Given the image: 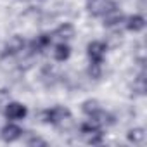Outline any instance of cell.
<instances>
[{"label": "cell", "instance_id": "obj_1", "mask_svg": "<svg viewBox=\"0 0 147 147\" xmlns=\"http://www.w3.org/2000/svg\"><path fill=\"white\" fill-rule=\"evenodd\" d=\"M40 121L45 123V125H50L54 128H59V130H66L67 125H75L73 123V113L67 106H62V104H57V106H52L49 109H43L40 113Z\"/></svg>", "mask_w": 147, "mask_h": 147}, {"label": "cell", "instance_id": "obj_2", "mask_svg": "<svg viewBox=\"0 0 147 147\" xmlns=\"http://www.w3.org/2000/svg\"><path fill=\"white\" fill-rule=\"evenodd\" d=\"M28 114H30L28 106L24 102H21V100H12L11 99L2 107V116H4L5 121H18V123H21V121H24L28 118Z\"/></svg>", "mask_w": 147, "mask_h": 147}, {"label": "cell", "instance_id": "obj_3", "mask_svg": "<svg viewBox=\"0 0 147 147\" xmlns=\"http://www.w3.org/2000/svg\"><path fill=\"white\" fill-rule=\"evenodd\" d=\"M107 50H109V45L104 40H90L85 47V54H87L88 62H95V64H104Z\"/></svg>", "mask_w": 147, "mask_h": 147}, {"label": "cell", "instance_id": "obj_4", "mask_svg": "<svg viewBox=\"0 0 147 147\" xmlns=\"http://www.w3.org/2000/svg\"><path fill=\"white\" fill-rule=\"evenodd\" d=\"M24 133H26L24 128L18 121H5L0 126V140L5 144H14V142L23 140Z\"/></svg>", "mask_w": 147, "mask_h": 147}, {"label": "cell", "instance_id": "obj_5", "mask_svg": "<svg viewBox=\"0 0 147 147\" xmlns=\"http://www.w3.org/2000/svg\"><path fill=\"white\" fill-rule=\"evenodd\" d=\"M116 7L118 4L114 0H90V2H87V12L95 19H100L102 16H106L109 11Z\"/></svg>", "mask_w": 147, "mask_h": 147}, {"label": "cell", "instance_id": "obj_6", "mask_svg": "<svg viewBox=\"0 0 147 147\" xmlns=\"http://www.w3.org/2000/svg\"><path fill=\"white\" fill-rule=\"evenodd\" d=\"M26 49H28L26 38H24L23 35H12V36L5 42L2 55H4V57H16V55H19V54H23Z\"/></svg>", "mask_w": 147, "mask_h": 147}, {"label": "cell", "instance_id": "obj_7", "mask_svg": "<svg viewBox=\"0 0 147 147\" xmlns=\"http://www.w3.org/2000/svg\"><path fill=\"white\" fill-rule=\"evenodd\" d=\"M54 42L55 40H54L52 33L50 31H43V33L36 35L31 42H28V49H30L31 54H43V52L50 50V47H52Z\"/></svg>", "mask_w": 147, "mask_h": 147}, {"label": "cell", "instance_id": "obj_8", "mask_svg": "<svg viewBox=\"0 0 147 147\" xmlns=\"http://www.w3.org/2000/svg\"><path fill=\"white\" fill-rule=\"evenodd\" d=\"M125 18H126V14H125L123 11H119V7H116V9L109 11L106 16L100 18L102 28H106V30H109V31L119 30V28L123 26V23H125Z\"/></svg>", "mask_w": 147, "mask_h": 147}, {"label": "cell", "instance_id": "obj_9", "mask_svg": "<svg viewBox=\"0 0 147 147\" xmlns=\"http://www.w3.org/2000/svg\"><path fill=\"white\" fill-rule=\"evenodd\" d=\"M145 26H147V19H145L144 14H138V12H135V14H126L125 23H123L125 31L133 33V35L142 33V31L145 30Z\"/></svg>", "mask_w": 147, "mask_h": 147}, {"label": "cell", "instance_id": "obj_10", "mask_svg": "<svg viewBox=\"0 0 147 147\" xmlns=\"http://www.w3.org/2000/svg\"><path fill=\"white\" fill-rule=\"evenodd\" d=\"M71 54H73V47H71L69 42L55 40L50 47V55H52L54 62H66V61H69Z\"/></svg>", "mask_w": 147, "mask_h": 147}, {"label": "cell", "instance_id": "obj_11", "mask_svg": "<svg viewBox=\"0 0 147 147\" xmlns=\"http://www.w3.org/2000/svg\"><path fill=\"white\" fill-rule=\"evenodd\" d=\"M54 40H59V42H71V40H75L76 36V28L73 23L69 21H64L61 24H57L54 28V31H50Z\"/></svg>", "mask_w": 147, "mask_h": 147}, {"label": "cell", "instance_id": "obj_12", "mask_svg": "<svg viewBox=\"0 0 147 147\" xmlns=\"http://www.w3.org/2000/svg\"><path fill=\"white\" fill-rule=\"evenodd\" d=\"M126 142L131 144V145H144L145 144V138H147V131L144 126H133V128H128L126 130Z\"/></svg>", "mask_w": 147, "mask_h": 147}, {"label": "cell", "instance_id": "obj_13", "mask_svg": "<svg viewBox=\"0 0 147 147\" xmlns=\"http://www.w3.org/2000/svg\"><path fill=\"white\" fill-rule=\"evenodd\" d=\"M100 107H102V104H100V100L95 99V97H88V99L82 100V104H80V111H82V114H83L85 118L95 114Z\"/></svg>", "mask_w": 147, "mask_h": 147}, {"label": "cell", "instance_id": "obj_14", "mask_svg": "<svg viewBox=\"0 0 147 147\" xmlns=\"http://www.w3.org/2000/svg\"><path fill=\"white\" fill-rule=\"evenodd\" d=\"M23 142L28 147H47L49 145V142L42 135H38V133H24Z\"/></svg>", "mask_w": 147, "mask_h": 147}, {"label": "cell", "instance_id": "obj_15", "mask_svg": "<svg viewBox=\"0 0 147 147\" xmlns=\"http://www.w3.org/2000/svg\"><path fill=\"white\" fill-rule=\"evenodd\" d=\"M83 142L88 144V145H100L104 144V130H95V131H90L87 135H82Z\"/></svg>", "mask_w": 147, "mask_h": 147}, {"label": "cell", "instance_id": "obj_16", "mask_svg": "<svg viewBox=\"0 0 147 147\" xmlns=\"http://www.w3.org/2000/svg\"><path fill=\"white\" fill-rule=\"evenodd\" d=\"M104 64H95V62H88V67H87V75L90 80L94 82H99L104 75Z\"/></svg>", "mask_w": 147, "mask_h": 147}, {"label": "cell", "instance_id": "obj_17", "mask_svg": "<svg viewBox=\"0 0 147 147\" xmlns=\"http://www.w3.org/2000/svg\"><path fill=\"white\" fill-rule=\"evenodd\" d=\"M11 100V90L9 88H0V107H4Z\"/></svg>", "mask_w": 147, "mask_h": 147}, {"label": "cell", "instance_id": "obj_18", "mask_svg": "<svg viewBox=\"0 0 147 147\" xmlns=\"http://www.w3.org/2000/svg\"><path fill=\"white\" fill-rule=\"evenodd\" d=\"M38 2H45V0H38Z\"/></svg>", "mask_w": 147, "mask_h": 147}, {"label": "cell", "instance_id": "obj_19", "mask_svg": "<svg viewBox=\"0 0 147 147\" xmlns=\"http://www.w3.org/2000/svg\"><path fill=\"white\" fill-rule=\"evenodd\" d=\"M19 2H23V0H19Z\"/></svg>", "mask_w": 147, "mask_h": 147}, {"label": "cell", "instance_id": "obj_20", "mask_svg": "<svg viewBox=\"0 0 147 147\" xmlns=\"http://www.w3.org/2000/svg\"><path fill=\"white\" fill-rule=\"evenodd\" d=\"M87 2H90V0H87Z\"/></svg>", "mask_w": 147, "mask_h": 147}]
</instances>
